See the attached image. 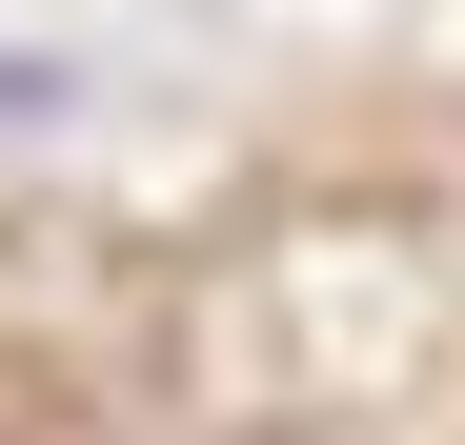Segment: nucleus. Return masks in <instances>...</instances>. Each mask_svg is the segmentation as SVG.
Segmentation results:
<instances>
[{"mask_svg": "<svg viewBox=\"0 0 465 445\" xmlns=\"http://www.w3.org/2000/svg\"><path fill=\"white\" fill-rule=\"evenodd\" d=\"M61 102H82V61H41V41H0V142H41Z\"/></svg>", "mask_w": 465, "mask_h": 445, "instance_id": "f257e3e1", "label": "nucleus"}]
</instances>
